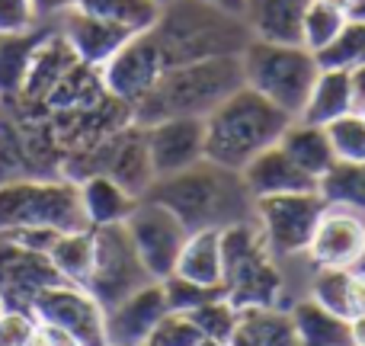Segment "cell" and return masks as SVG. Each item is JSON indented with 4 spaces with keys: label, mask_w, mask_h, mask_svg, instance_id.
<instances>
[{
    "label": "cell",
    "mask_w": 365,
    "mask_h": 346,
    "mask_svg": "<svg viewBox=\"0 0 365 346\" xmlns=\"http://www.w3.org/2000/svg\"><path fill=\"white\" fill-rule=\"evenodd\" d=\"M148 199L170 208L189 234L225 231V228L257 218V199L250 195L244 176L221 164H212L208 158L180 173L154 180L148 189Z\"/></svg>",
    "instance_id": "obj_1"
},
{
    "label": "cell",
    "mask_w": 365,
    "mask_h": 346,
    "mask_svg": "<svg viewBox=\"0 0 365 346\" xmlns=\"http://www.w3.org/2000/svg\"><path fill=\"white\" fill-rule=\"evenodd\" d=\"M148 32L160 51L164 71L205 58L240 55L253 39L244 16L221 10L208 0H170L160 6L158 23Z\"/></svg>",
    "instance_id": "obj_2"
},
{
    "label": "cell",
    "mask_w": 365,
    "mask_h": 346,
    "mask_svg": "<svg viewBox=\"0 0 365 346\" xmlns=\"http://www.w3.org/2000/svg\"><path fill=\"white\" fill-rule=\"evenodd\" d=\"M240 87H244L240 55L177 64V68H167L160 81L151 87V93L132 106V122L151 126V122L173 119V116L205 119L215 106H221Z\"/></svg>",
    "instance_id": "obj_3"
},
{
    "label": "cell",
    "mask_w": 365,
    "mask_h": 346,
    "mask_svg": "<svg viewBox=\"0 0 365 346\" xmlns=\"http://www.w3.org/2000/svg\"><path fill=\"white\" fill-rule=\"evenodd\" d=\"M292 122L257 90L240 87L205 116V158L240 173L257 154L279 145Z\"/></svg>",
    "instance_id": "obj_4"
},
{
    "label": "cell",
    "mask_w": 365,
    "mask_h": 346,
    "mask_svg": "<svg viewBox=\"0 0 365 346\" xmlns=\"http://www.w3.org/2000/svg\"><path fill=\"white\" fill-rule=\"evenodd\" d=\"M240 68H244V87L257 90L292 119L302 116L317 74H321V61L311 49L259 42V39H250L247 49L240 51Z\"/></svg>",
    "instance_id": "obj_5"
},
{
    "label": "cell",
    "mask_w": 365,
    "mask_h": 346,
    "mask_svg": "<svg viewBox=\"0 0 365 346\" xmlns=\"http://www.w3.org/2000/svg\"><path fill=\"white\" fill-rule=\"evenodd\" d=\"M225 250V285L227 302L237 311L244 308H282L285 276L279 260L266 247L257 221H244L221 231Z\"/></svg>",
    "instance_id": "obj_6"
},
{
    "label": "cell",
    "mask_w": 365,
    "mask_h": 346,
    "mask_svg": "<svg viewBox=\"0 0 365 346\" xmlns=\"http://www.w3.org/2000/svg\"><path fill=\"white\" fill-rule=\"evenodd\" d=\"M10 228H51L61 234L90 228L81 183L68 176H23L0 183V231Z\"/></svg>",
    "instance_id": "obj_7"
},
{
    "label": "cell",
    "mask_w": 365,
    "mask_h": 346,
    "mask_svg": "<svg viewBox=\"0 0 365 346\" xmlns=\"http://www.w3.org/2000/svg\"><path fill=\"white\" fill-rule=\"evenodd\" d=\"M148 283H158L145 270L125 225L93 228V270L83 289L103 305V311L119 305L132 292L145 289Z\"/></svg>",
    "instance_id": "obj_8"
},
{
    "label": "cell",
    "mask_w": 365,
    "mask_h": 346,
    "mask_svg": "<svg viewBox=\"0 0 365 346\" xmlns=\"http://www.w3.org/2000/svg\"><path fill=\"white\" fill-rule=\"evenodd\" d=\"M327 202L317 189L311 193H285V195H266L257 199V228L263 234L272 257L282 260H302L308 250V240L317 228V218L324 215Z\"/></svg>",
    "instance_id": "obj_9"
},
{
    "label": "cell",
    "mask_w": 365,
    "mask_h": 346,
    "mask_svg": "<svg viewBox=\"0 0 365 346\" xmlns=\"http://www.w3.org/2000/svg\"><path fill=\"white\" fill-rule=\"evenodd\" d=\"M122 225H125V231H128V238H132L145 270L151 273L158 283L177 270L180 250H182V244H186L189 231L170 208L145 195V199L135 202V208L128 212V218L122 221Z\"/></svg>",
    "instance_id": "obj_10"
},
{
    "label": "cell",
    "mask_w": 365,
    "mask_h": 346,
    "mask_svg": "<svg viewBox=\"0 0 365 346\" xmlns=\"http://www.w3.org/2000/svg\"><path fill=\"white\" fill-rule=\"evenodd\" d=\"M32 315L42 324H55V327L68 330L81 346H109L106 311L83 285L74 283L48 285L32 302Z\"/></svg>",
    "instance_id": "obj_11"
},
{
    "label": "cell",
    "mask_w": 365,
    "mask_h": 346,
    "mask_svg": "<svg viewBox=\"0 0 365 346\" xmlns=\"http://www.w3.org/2000/svg\"><path fill=\"white\" fill-rule=\"evenodd\" d=\"M314 270H362L365 263V215L343 205H327L304 250Z\"/></svg>",
    "instance_id": "obj_12"
},
{
    "label": "cell",
    "mask_w": 365,
    "mask_h": 346,
    "mask_svg": "<svg viewBox=\"0 0 365 346\" xmlns=\"http://www.w3.org/2000/svg\"><path fill=\"white\" fill-rule=\"evenodd\" d=\"M160 74H164V61H160V51L154 45L151 32L132 36L100 68V81L106 96L119 100L128 109L151 93V87L160 81Z\"/></svg>",
    "instance_id": "obj_13"
},
{
    "label": "cell",
    "mask_w": 365,
    "mask_h": 346,
    "mask_svg": "<svg viewBox=\"0 0 365 346\" xmlns=\"http://www.w3.org/2000/svg\"><path fill=\"white\" fill-rule=\"evenodd\" d=\"M58 283H68V279L55 270L48 253L26 250V247L0 238V302H4V308L32 311L38 292Z\"/></svg>",
    "instance_id": "obj_14"
},
{
    "label": "cell",
    "mask_w": 365,
    "mask_h": 346,
    "mask_svg": "<svg viewBox=\"0 0 365 346\" xmlns=\"http://www.w3.org/2000/svg\"><path fill=\"white\" fill-rule=\"evenodd\" d=\"M145 128L148 154H151L154 176H170L205 158V119L173 116V119L151 122Z\"/></svg>",
    "instance_id": "obj_15"
},
{
    "label": "cell",
    "mask_w": 365,
    "mask_h": 346,
    "mask_svg": "<svg viewBox=\"0 0 365 346\" xmlns=\"http://www.w3.org/2000/svg\"><path fill=\"white\" fill-rule=\"evenodd\" d=\"M167 315H170V305H167L164 285L148 283L145 289L106 308V340L109 346H145L151 343L154 330Z\"/></svg>",
    "instance_id": "obj_16"
},
{
    "label": "cell",
    "mask_w": 365,
    "mask_h": 346,
    "mask_svg": "<svg viewBox=\"0 0 365 346\" xmlns=\"http://www.w3.org/2000/svg\"><path fill=\"white\" fill-rule=\"evenodd\" d=\"M51 26L58 29V36L68 42V49L74 51V58L87 68L100 71L122 45L132 39V32H125L122 26H113L106 19H96L90 13L71 6L68 13H61L58 19H51Z\"/></svg>",
    "instance_id": "obj_17"
},
{
    "label": "cell",
    "mask_w": 365,
    "mask_h": 346,
    "mask_svg": "<svg viewBox=\"0 0 365 346\" xmlns=\"http://www.w3.org/2000/svg\"><path fill=\"white\" fill-rule=\"evenodd\" d=\"M240 176H244V183H247L253 199L285 195V193H311V189H317L314 176L304 173L279 145H272V148H266L263 154H257V158L240 171Z\"/></svg>",
    "instance_id": "obj_18"
},
{
    "label": "cell",
    "mask_w": 365,
    "mask_h": 346,
    "mask_svg": "<svg viewBox=\"0 0 365 346\" xmlns=\"http://www.w3.org/2000/svg\"><path fill=\"white\" fill-rule=\"evenodd\" d=\"M311 0H247L244 23L259 42L302 45V23Z\"/></svg>",
    "instance_id": "obj_19"
},
{
    "label": "cell",
    "mask_w": 365,
    "mask_h": 346,
    "mask_svg": "<svg viewBox=\"0 0 365 346\" xmlns=\"http://www.w3.org/2000/svg\"><path fill=\"white\" fill-rule=\"evenodd\" d=\"M356 109V90H353V71L346 68H321L314 81V90H311L308 103H304L302 122H311V126H330L340 116L353 113Z\"/></svg>",
    "instance_id": "obj_20"
},
{
    "label": "cell",
    "mask_w": 365,
    "mask_h": 346,
    "mask_svg": "<svg viewBox=\"0 0 365 346\" xmlns=\"http://www.w3.org/2000/svg\"><path fill=\"white\" fill-rule=\"evenodd\" d=\"M279 148H282V151L289 154L304 173L314 176V180H321V176L336 164V154H334V145H330L327 126H311V122L295 119L282 132Z\"/></svg>",
    "instance_id": "obj_21"
},
{
    "label": "cell",
    "mask_w": 365,
    "mask_h": 346,
    "mask_svg": "<svg viewBox=\"0 0 365 346\" xmlns=\"http://www.w3.org/2000/svg\"><path fill=\"white\" fill-rule=\"evenodd\" d=\"M81 202L90 228H106V225H122L138 199L128 189H122L113 176L90 173L81 180Z\"/></svg>",
    "instance_id": "obj_22"
},
{
    "label": "cell",
    "mask_w": 365,
    "mask_h": 346,
    "mask_svg": "<svg viewBox=\"0 0 365 346\" xmlns=\"http://www.w3.org/2000/svg\"><path fill=\"white\" fill-rule=\"evenodd\" d=\"M173 273L189 279V283H199V285H221V279H225L221 231H192L189 234Z\"/></svg>",
    "instance_id": "obj_23"
},
{
    "label": "cell",
    "mask_w": 365,
    "mask_h": 346,
    "mask_svg": "<svg viewBox=\"0 0 365 346\" xmlns=\"http://www.w3.org/2000/svg\"><path fill=\"white\" fill-rule=\"evenodd\" d=\"M295 321V334L302 346H353L349 343V321L330 315L311 298H295L289 308Z\"/></svg>",
    "instance_id": "obj_24"
},
{
    "label": "cell",
    "mask_w": 365,
    "mask_h": 346,
    "mask_svg": "<svg viewBox=\"0 0 365 346\" xmlns=\"http://www.w3.org/2000/svg\"><path fill=\"white\" fill-rule=\"evenodd\" d=\"M45 32H48V23H42L32 32H23V36H0V103H13L19 96L32 51L42 42Z\"/></svg>",
    "instance_id": "obj_25"
},
{
    "label": "cell",
    "mask_w": 365,
    "mask_h": 346,
    "mask_svg": "<svg viewBox=\"0 0 365 346\" xmlns=\"http://www.w3.org/2000/svg\"><path fill=\"white\" fill-rule=\"evenodd\" d=\"M237 330L253 346H302L289 308H244Z\"/></svg>",
    "instance_id": "obj_26"
},
{
    "label": "cell",
    "mask_w": 365,
    "mask_h": 346,
    "mask_svg": "<svg viewBox=\"0 0 365 346\" xmlns=\"http://www.w3.org/2000/svg\"><path fill=\"white\" fill-rule=\"evenodd\" d=\"M77 10L90 13L96 19H106L113 26H122L125 32L138 36V32H148L154 23H158L160 4L158 0H77Z\"/></svg>",
    "instance_id": "obj_27"
},
{
    "label": "cell",
    "mask_w": 365,
    "mask_h": 346,
    "mask_svg": "<svg viewBox=\"0 0 365 346\" xmlns=\"http://www.w3.org/2000/svg\"><path fill=\"white\" fill-rule=\"evenodd\" d=\"M55 270L61 273L68 283L74 285H87L90 270H93V228L83 231H68L51 244L48 250Z\"/></svg>",
    "instance_id": "obj_28"
},
{
    "label": "cell",
    "mask_w": 365,
    "mask_h": 346,
    "mask_svg": "<svg viewBox=\"0 0 365 346\" xmlns=\"http://www.w3.org/2000/svg\"><path fill=\"white\" fill-rule=\"evenodd\" d=\"M317 193L327 205H343L365 215V164L336 161L327 173L317 180Z\"/></svg>",
    "instance_id": "obj_29"
},
{
    "label": "cell",
    "mask_w": 365,
    "mask_h": 346,
    "mask_svg": "<svg viewBox=\"0 0 365 346\" xmlns=\"http://www.w3.org/2000/svg\"><path fill=\"white\" fill-rule=\"evenodd\" d=\"M349 276H353V270H311L302 298H311L321 308H327L330 315L349 321Z\"/></svg>",
    "instance_id": "obj_30"
},
{
    "label": "cell",
    "mask_w": 365,
    "mask_h": 346,
    "mask_svg": "<svg viewBox=\"0 0 365 346\" xmlns=\"http://www.w3.org/2000/svg\"><path fill=\"white\" fill-rule=\"evenodd\" d=\"M346 23L349 19L336 6L324 4V0H311L308 10H304V23H302V45L311 49L314 55H321L327 45L336 42V36L346 29Z\"/></svg>",
    "instance_id": "obj_31"
},
{
    "label": "cell",
    "mask_w": 365,
    "mask_h": 346,
    "mask_svg": "<svg viewBox=\"0 0 365 346\" xmlns=\"http://www.w3.org/2000/svg\"><path fill=\"white\" fill-rule=\"evenodd\" d=\"M189 317L195 321V327L205 334V340H218V343H227L237 330V321H240V311L227 302V295L221 298H212V302L199 305L195 311H186Z\"/></svg>",
    "instance_id": "obj_32"
},
{
    "label": "cell",
    "mask_w": 365,
    "mask_h": 346,
    "mask_svg": "<svg viewBox=\"0 0 365 346\" xmlns=\"http://www.w3.org/2000/svg\"><path fill=\"white\" fill-rule=\"evenodd\" d=\"M330 145H334L336 161H349V164H365V116L359 109L340 116L336 122L327 126Z\"/></svg>",
    "instance_id": "obj_33"
},
{
    "label": "cell",
    "mask_w": 365,
    "mask_h": 346,
    "mask_svg": "<svg viewBox=\"0 0 365 346\" xmlns=\"http://www.w3.org/2000/svg\"><path fill=\"white\" fill-rule=\"evenodd\" d=\"M160 285H164V295H167L170 311H182V315H186V311H195L199 305L212 302V298L227 295L225 285H199V283H189V279L177 276V273L160 279Z\"/></svg>",
    "instance_id": "obj_34"
},
{
    "label": "cell",
    "mask_w": 365,
    "mask_h": 346,
    "mask_svg": "<svg viewBox=\"0 0 365 346\" xmlns=\"http://www.w3.org/2000/svg\"><path fill=\"white\" fill-rule=\"evenodd\" d=\"M202 340H205V334L182 311H170L151 337L154 346H202Z\"/></svg>",
    "instance_id": "obj_35"
},
{
    "label": "cell",
    "mask_w": 365,
    "mask_h": 346,
    "mask_svg": "<svg viewBox=\"0 0 365 346\" xmlns=\"http://www.w3.org/2000/svg\"><path fill=\"white\" fill-rule=\"evenodd\" d=\"M38 317L26 308H4L0 311V346H32Z\"/></svg>",
    "instance_id": "obj_36"
},
{
    "label": "cell",
    "mask_w": 365,
    "mask_h": 346,
    "mask_svg": "<svg viewBox=\"0 0 365 346\" xmlns=\"http://www.w3.org/2000/svg\"><path fill=\"white\" fill-rule=\"evenodd\" d=\"M42 26L32 0H0V36H23Z\"/></svg>",
    "instance_id": "obj_37"
},
{
    "label": "cell",
    "mask_w": 365,
    "mask_h": 346,
    "mask_svg": "<svg viewBox=\"0 0 365 346\" xmlns=\"http://www.w3.org/2000/svg\"><path fill=\"white\" fill-rule=\"evenodd\" d=\"M32 346H81L68 330L55 327V324H42L38 321L36 327V337H32Z\"/></svg>",
    "instance_id": "obj_38"
},
{
    "label": "cell",
    "mask_w": 365,
    "mask_h": 346,
    "mask_svg": "<svg viewBox=\"0 0 365 346\" xmlns=\"http://www.w3.org/2000/svg\"><path fill=\"white\" fill-rule=\"evenodd\" d=\"M365 311V270H353L349 276V317Z\"/></svg>",
    "instance_id": "obj_39"
},
{
    "label": "cell",
    "mask_w": 365,
    "mask_h": 346,
    "mask_svg": "<svg viewBox=\"0 0 365 346\" xmlns=\"http://www.w3.org/2000/svg\"><path fill=\"white\" fill-rule=\"evenodd\" d=\"M32 4H36V10H38V19L51 23V19H58L61 13H68L77 0H32Z\"/></svg>",
    "instance_id": "obj_40"
},
{
    "label": "cell",
    "mask_w": 365,
    "mask_h": 346,
    "mask_svg": "<svg viewBox=\"0 0 365 346\" xmlns=\"http://www.w3.org/2000/svg\"><path fill=\"white\" fill-rule=\"evenodd\" d=\"M349 343L353 346H365V311L349 317Z\"/></svg>",
    "instance_id": "obj_41"
},
{
    "label": "cell",
    "mask_w": 365,
    "mask_h": 346,
    "mask_svg": "<svg viewBox=\"0 0 365 346\" xmlns=\"http://www.w3.org/2000/svg\"><path fill=\"white\" fill-rule=\"evenodd\" d=\"M353 90H356V109L365 103V61L353 68Z\"/></svg>",
    "instance_id": "obj_42"
},
{
    "label": "cell",
    "mask_w": 365,
    "mask_h": 346,
    "mask_svg": "<svg viewBox=\"0 0 365 346\" xmlns=\"http://www.w3.org/2000/svg\"><path fill=\"white\" fill-rule=\"evenodd\" d=\"M346 19L349 23H365V0H353V4H349Z\"/></svg>",
    "instance_id": "obj_43"
},
{
    "label": "cell",
    "mask_w": 365,
    "mask_h": 346,
    "mask_svg": "<svg viewBox=\"0 0 365 346\" xmlns=\"http://www.w3.org/2000/svg\"><path fill=\"white\" fill-rule=\"evenodd\" d=\"M208 4L221 6V10H231V13H237V16H244V6H247V0H208Z\"/></svg>",
    "instance_id": "obj_44"
},
{
    "label": "cell",
    "mask_w": 365,
    "mask_h": 346,
    "mask_svg": "<svg viewBox=\"0 0 365 346\" xmlns=\"http://www.w3.org/2000/svg\"><path fill=\"white\" fill-rule=\"evenodd\" d=\"M227 346H253V343L247 340V337L240 334V330H234V337H231V340H227Z\"/></svg>",
    "instance_id": "obj_45"
},
{
    "label": "cell",
    "mask_w": 365,
    "mask_h": 346,
    "mask_svg": "<svg viewBox=\"0 0 365 346\" xmlns=\"http://www.w3.org/2000/svg\"><path fill=\"white\" fill-rule=\"evenodd\" d=\"M202 346H227V343H218V340H202Z\"/></svg>",
    "instance_id": "obj_46"
},
{
    "label": "cell",
    "mask_w": 365,
    "mask_h": 346,
    "mask_svg": "<svg viewBox=\"0 0 365 346\" xmlns=\"http://www.w3.org/2000/svg\"><path fill=\"white\" fill-rule=\"evenodd\" d=\"M158 4H160V6H164V4H170V0H158Z\"/></svg>",
    "instance_id": "obj_47"
},
{
    "label": "cell",
    "mask_w": 365,
    "mask_h": 346,
    "mask_svg": "<svg viewBox=\"0 0 365 346\" xmlns=\"http://www.w3.org/2000/svg\"><path fill=\"white\" fill-rule=\"evenodd\" d=\"M359 113H362V116H365V103H362V106H359Z\"/></svg>",
    "instance_id": "obj_48"
},
{
    "label": "cell",
    "mask_w": 365,
    "mask_h": 346,
    "mask_svg": "<svg viewBox=\"0 0 365 346\" xmlns=\"http://www.w3.org/2000/svg\"><path fill=\"white\" fill-rule=\"evenodd\" d=\"M0 311H4V302H0Z\"/></svg>",
    "instance_id": "obj_49"
},
{
    "label": "cell",
    "mask_w": 365,
    "mask_h": 346,
    "mask_svg": "<svg viewBox=\"0 0 365 346\" xmlns=\"http://www.w3.org/2000/svg\"><path fill=\"white\" fill-rule=\"evenodd\" d=\"M145 346H154V343H145Z\"/></svg>",
    "instance_id": "obj_50"
}]
</instances>
